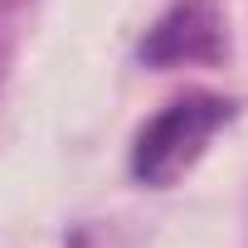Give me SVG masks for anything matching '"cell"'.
<instances>
[{
  "mask_svg": "<svg viewBox=\"0 0 248 248\" xmlns=\"http://www.w3.org/2000/svg\"><path fill=\"white\" fill-rule=\"evenodd\" d=\"M141 63L180 68V63H219L224 59V15L214 0H175L137 44Z\"/></svg>",
  "mask_w": 248,
  "mask_h": 248,
  "instance_id": "2",
  "label": "cell"
},
{
  "mask_svg": "<svg viewBox=\"0 0 248 248\" xmlns=\"http://www.w3.org/2000/svg\"><path fill=\"white\" fill-rule=\"evenodd\" d=\"M229 122H233V102L219 93H185L166 102L132 141V175L151 190L175 185L185 170H195L214 132H224Z\"/></svg>",
  "mask_w": 248,
  "mask_h": 248,
  "instance_id": "1",
  "label": "cell"
}]
</instances>
